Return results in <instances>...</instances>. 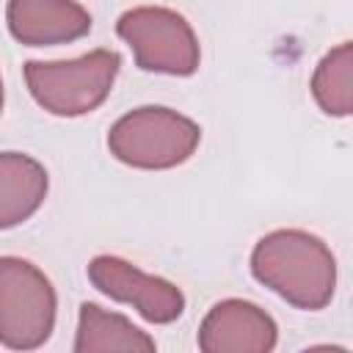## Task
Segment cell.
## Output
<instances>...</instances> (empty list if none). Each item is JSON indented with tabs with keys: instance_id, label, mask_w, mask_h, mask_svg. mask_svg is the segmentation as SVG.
<instances>
[{
	"instance_id": "obj_1",
	"label": "cell",
	"mask_w": 353,
	"mask_h": 353,
	"mask_svg": "<svg viewBox=\"0 0 353 353\" xmlns=\"http://www.w3.org/2000/svg\"><path fill=\"white\" fill-rule=\"evenodd\" d=\"M251 276L303 312H320L336 292V256L306 229H273L251 248Z\"/></svg>"
},
{
	"instance_id": "obj_2",
	"label": "cell",
	"mask_w": 353,
	"mask_h": 353,
	"mask_svg": "<svg viewBox=\"0 0 353 353\" xmlns=\"http://www.w3.org/2000/svg\"><path fill=\"white\" fill-rule=\"evenodd\" d=\"M201 143V127L165 105H143L113 121L108 130L110 154L141 171H168L188 163Z\"/></svg>"
},
{
	"instance_id": "obj_3",
	"label": "cell",
	"mask_w": 353,
	"mask_h": 353,
	"mask_svg": "<svg viewBox=\"0 0 353 353\" xmlns=\"http://www.w3.org/2000/svg\"><path fill=\"white\" fill-rule=\"evenodd\" d=\"M119 69L121 55L99 47L72 61H28L25 83L41 110L77 119L97 110L110 97Z\"/></svg>"
},
{
	"instance_id": "obj_4",
	"label": "cell",
	"mask_w": 353,
	"mask_h": 353,
	"mask_svg": "<svg viewBox=\"0 0 353 353\" xmlns=\"http://www.w3.org/2000/svg\"><path fill=\"white\" fill-rule=\"evenodd\" d=\"M58 295L41 268L22 256H0V345L36 350L55 331Z\"/></svg>"
},
{
	"instance_id": "obj_5",
	"label": "cell",
	"mask_w": 353,
	"mask_h": 353,
	"mask_svg": "<svg viewBox=\"0 0 353 353\" xmlns=\"http://www.w3.org/2000/svg\"><path fill=\"white\" fill-rule=\"evenodd\" d=\"M119 39L132 50L138 69L190 77L201 63V47L190 22L165 6H135L116 19Z\"/></svg>"
},
{
	"instance_id": "obj_6",
	"label": "cell",
	"mask_w": 353,
	"mask_h": 353,
	"mask_svg": "<svg viewBox=\"0 0 353 353\" xmlns=\"http://www.w3.org/2000/svg\"><path fill=\"white\" fill-rule=\"evenodd\" d=\"M88 281L110 301L132 306L154 325L174 323L185 312V295L174 281L143 273L138 265L113 254H99L88 262Z\"/></svg>"
},
{
	"instance_id": "obj_7",
	"label": "cell",
	"mask_w": 353,
	"mask_h": 353,
	"mask_svg": "<svg viewBox=\"0 0 353 353\" xmlns=\"http://www.w3.org/2000/svg\"><path fill=\"white\" fill-rule=\"evenodd\" d=\"M196 342L204 353H270L279 342V325L262 306L223 298L204 314Z\"/></svg>"
},
{
	"instance_id": "obj_8",
	"label": "cell",
	"mask_w": 353,
	"mask_h": 353,
	"mask_svg": "<svg viewBox=\"0 0 353 353\" xmlns=\"http://www.w3.org/2000/svg\"><path fill=\"white\" fill-rule=\"evenodd\" d=\"M6 25L22 47H55L88 36L91 14L77 0H8Z\"/></svg>"
},
{
	"instance_id": "obj_9",
	"label": "cell",
	"mask_w": 353,
	"mask_h": 353,
	"mask_svg": "<svg viewBox=\"0 0 353 353\" xmlns=\"http://www.w3.org/2000/svg\"><path fill=\"white\" fill-rule=\"evenodd\" d=\"M50 190L47 168L25 152H0V232L33 218Z\"/></svg>"
},
{
	"instance_id": "obj_10",
	"label": "cell",
	"mask_w": 353,
	"mask_h": 353,
	"mask_svg": "<svg viewBox=\"0 0 353 353\" xmlns=\"http://www.w3.org/2000/svg\"><path fill=\"white\" fill-rule=\"evenodd\" d=\"M157 342L141 331L130 317L119 312H108L99 303H80L77 331H74V353H102V350H154Z\"/></svg>"
},
{
	"instance_id": "obj_11",
	"label": "cell",
	"mask_w": 353,
	"mask_h": 353,
	"mask_svg": "<svg viewBox=\"0 0 353 353\" xmlns=\"http://www.w3.org/2000/svg\"><path fill=\"white\" fill-rule=\"evenodd\" d=\"M312 97L325 116L347 119L353 110V44L342 41L328 50L312 74Z\"/></svg>"
},
{
	"instance_id": "obj_12",
	"label": "cell",
	"mask_w": 353,
	"mask_h": 353,
	"mask_svg": "<svg viewBox=\"0 0 353 353\" xmlns=\"http://www.w3.org/2000/svg\"><path fill=\"white\" fill-rule=\"evenodd\" d=\"M3 99H6V94H3V77H0V113H3Z\"/></svg>"
}]
</instances>
